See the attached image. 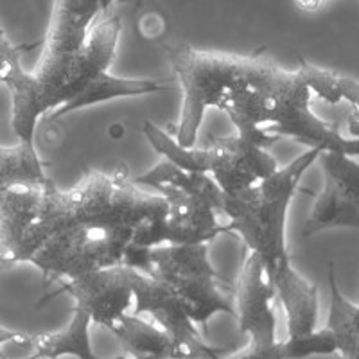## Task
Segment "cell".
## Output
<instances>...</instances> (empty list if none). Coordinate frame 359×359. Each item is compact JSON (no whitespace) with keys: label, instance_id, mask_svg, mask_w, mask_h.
<instances>
[{"label":"cell","instance_id":"7","mask_svg":"<svg viewBox=\"0 0 359 359\" xmlns=\"http://www.w3.org/2000/svg\"><path fill=\"white\" fill-rule=\"evenodd\" d=\"M149 248L140 246L131 229L78 224L50 236L29 259L43 271L47 280H70L81 275L131 266L144 271Z\"/></svg>","mask_w":359,"mask_h":359},{"label":"cell","instance_id":"16","mask_svg":"<svg viewBox=\"0 0 359 359\" xmlns=\"http://www.w3.org/2000/svg\"><path fill=\"white\" fill-rule=\"evenodd\" d=\"M329 287L331 307L325 327L332 332L336 354L339 359H359V304H352L341 293L332 264H329Z\"/></svg>","mask_w":359,"mask_h":359},{"label":"cell","instance_id":"11","mask_svg":"<svg viewBox=\"0 0 359 359\" xmlns=\"http://www.w3.org/2000/svg\"><path fill=\"white\" fill-rule=\"evenodd\" d=\"M318 160H322L325 184L302 233L311 237L331 229L359 230V163L354 156L332 151L322 153Z\"/></svg>","mask_w":359,"mask_h":359},{"label":"cell","instance_id":"19","mask_svg":"<svg viewBox=\"0 0 359 359\" xmlns=\"http://www.w3.org/2000/svg\"><path fill=\"white\" fill-rule=\"evenodd\" d=\"M29 336L22 334V332L11 331V329H4V327H0V345H4V343H27Z\"/></svg>","mask_w":359,"mask_h":359},{"label":"cell","instance_id":"10","mask_svg":"<svg viewBox=\"0 0 359 359\" xmlns=\"http://www.w3.org/2000/svg\"><path fill=\"white\" fill-rule=\"evenodd\" d=\"M139 273L140 269L131 266H114L70 280H57V286L45 294L41 302L67 293L92 322L110 331L123 316L133 313L135 284Z\"/></svg>","mask_w":359,"mask_h":359},{"label":"cell","instance_id":"17","mask_svg":"<svg viewBox=\"0 0 359 359\" xmlns=\"http://www.w3.org/2000/svg\"><path fill=\"white\" fill-rule=\"evenodd\" d=\"M168 90L172 88L168 85H162L158 81H151V79H118L110 76V72H104L72 104H69L63 110H57L53 115V118L62 117V115L70 114V111L81 110V108L92 107V104H99V102L114 101V99L118 97L158 94V92H168Z\"/></svg>","mask_w":359,"mask_h":359},{"label":"cell","instance_id":"15","mask_svg":"<svg viewBox=\"0 0 359 359\" xmlns=\"http://www.w3.org/2000/svg\"><path fill=\"white\" fill-rule=\"evenodd\" d=\"M300 69L304 70L313 95L329 104H339L347 101L352 107L351 130L352 137H359V81L347 74L336 72L331 69H320L313 63L300 60Z\"/></svg>","mask_w":359,"mask_h":359},{"label":"cell","instance_id":"5","mask_svg":"<svg viewBox=\"0 0 359 359\" xmlns=\"http://www.w3.org/2000/svg\"><path fill=\"white\" fill-rule=\"evenodd\" d=\"M133 180L168 203L165 245H208L223 233H232L230 224L219 223L217 217L223 214V189L208 175L185 171L163 158Z\"/></svg>","mask_w":359,"mask_h":359},{"label":"cell","instance_id":"3","mask_svg":"<svg viewBox=\"0 0 359 359\" xmlns=\"http://www.w3.org/2000/svg\"><path fill=\"white\" fill-rule=\"evenodd\" d=\"M320 155V149H307L269 178L236 194H224L223 214L229 217L230 229L245 241L248 252L261 259L278 300L309 284L287 253L286 219L300 180Z\"/></svg>","mask_w":359,"mask_h":359},{"label":"cell","instance_id":"14","mask_svg":"<svg viewBox=\"0 0 359 359\" xmlns=\"http://www.w3.org/2000/svg\"><path fill=\"white\" fill-rule=\"evenodd\" d=\"M92 318L85 311L74 307V314L67 329L60 332H45L33 336L29 343L33 345L34 359H60L72 355L76 359H104L94 354L90 341V325Z\"/></svg>","mask_w":359,"mask_h":359},{"label":"cell","instance_id":"13","mask_svg":"<svg viewBox=\"0 0 359 359\" xmlns=\"http://www.w3.org/2000/svg\"><path fill=\"white\" fill-rule=\"evenodd\" d=\"M142 313L149 314L156 325L162 327L163 331L171 332L176 338L185 341H205L196 329V323L185 314L168 287L146 271H140L137 277L135 306L131 314L139 316Z\"/></svg>","mask_w":359,"mask_h":359},{"label":"cell","instance_id":"21","mask_svg":"<svg viewBox=\"0 0 359 359\" xmlns=\"http://www.w3.org/2000/svg\"><path fill=\"white\" fill-rule=\"evenodd\" d=\"M24 359H34V358H33V355H29V358H24Z\"/></svg>","mask_w":359,"mask_h":359},{"label":"cell","instance_id":"18","mask_svg":"<svg viewBox=\"0 0 359 359\" xmlns=\"http://www.w3.org/2000/svg\"><path fill=\"white\" fill-rule=\"evenodd\" d=\"M47 180L34 144L20 142L13 147H0V191L17 185L45 184Z\"/></svg>","mask_w":359,"mask_h":359},{"label":"cell","instance_id":"9","mask_svg":"<svg viewBox=\"0 0 359 359\" xmlns=\"http://www.w3.org/2000/svg\"><path fill=\"white\" fill-rule=\"evenodd\" d=\"M275 297L277 293L261 259L248 252L233 286V304L239 331L248 336L250 343L226 359H294L290 339L277 338Z\"/></svg>","mask_w":359,"mask_h":359},{"label":"cell","instance_id":"6","mask_svg":"<svg viewBox=\"0 0 359 359\" xmlns=\"http://www.w3.org/2000/svg\"><path fill=\"white\" fill-rule=\"evenodd\" d=\"M142 130L147 142L163 158L185 171L208 175L224 194L245 191L269 178L278 169L277 160L268 147L241 133L212 137L201 147H182L171 135L149 121L144 123Z\"/></svg>","mask_w":359,"mask_h":359},{"label":"cell","instance_id":"4","mask_svg":"<svg viewBox=\"0 0 359 359\" xmlns=\"http://www.w3.org/2000/svg\"><path fill=\"white\" fill-rule=\"evenodd\" d=\"M123 24L115 13L97 22L83 49L65 56H41L36 72L18 63L6 78L13 95V130L20 142L34 144L38 118L72 104L101 74L110 70Z\"/></svg>","mask_w":359,"mask_h":359},{"label":"cell","instance_id":"8","mask_svg":"<svg viewBox=\"0 0 359 359\" xmlns=\"http://www.w3.org/2000/svg\"><path fill=\"white\" fill-rule=\"evenodd\" d=\"M158 278L180 307L207 332L208 320L219 313L236 316L233 287L210 264L208 245H162L149 248L144 269Z\"/></svg>","mask_w":359,"mask_h":359},{"label":"cell","instance_id":"12","mask_svg":"<svg viewBox=\"0 0 359 359\" xmlns=\"http://www.w3.org/2000/svg\"><path fill=\"white\" fill-rule=\"evenodd\" d=\"M124 352L135 359H226L229 348L212 347L205 341H185L156 323H147L126 314L110 329Z\"/></svg>","mask_w":359,"mask_h":359},{"label":"cell","instance_id":"1","mask_svg":"<svg viewBox=\"0 0 359 359\" xmlns=\"http://www.w3.org/2000/svg\"><path fill=\"white\" fill-rule=\"evenodd\" d=\"M184 90L175 140L194 147L208 108L224 111L237 133L271 147L282 137L322 153L359 156V139H345L311 110L313 92L304 70L282 69L262 50L252 56L196 50L189 43L165 47Z\"/></svg>","mask_w":359,"mask_h":359},{"label":"cell","instance_id":"20","mask_svg":"<svg viewBox=\"0 0 359 359\" xmlns=\"http://www.w3.org/2000/svg\"><path fill=\"white\" fill-rule=\"evenodd\" d=\"M325 0H297V4L306 11H316Z\"/></svg>","mask_w":359,"mask_h":359},{"label":"cell","instance_id":"2","mask_svg":"<svg viewBox=\"0 0 359 359\" xmlns=\"http://www.w3.org/2000/svg\"><path fill=\"white\" fill-rule=\"evenodd\" d=\"M168 203L124 171H88L74 187L57 189L47 180L38 187L36 216L25 232L18 262H29L50 236L69 226L97 224L131 229L140 246L165 245Z\"/></svg>","mask_w":359,"mask_h":359}]
</instances>
